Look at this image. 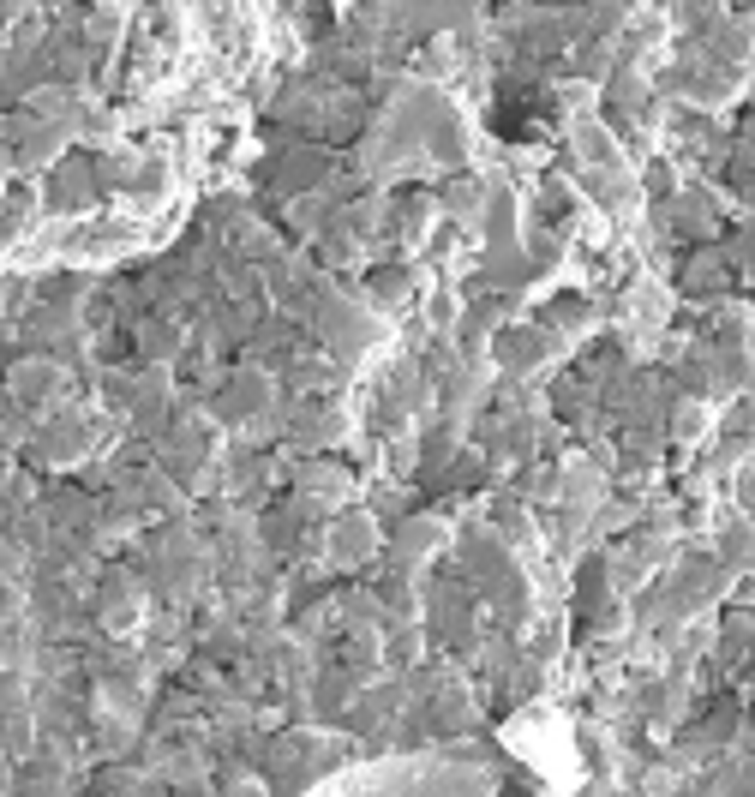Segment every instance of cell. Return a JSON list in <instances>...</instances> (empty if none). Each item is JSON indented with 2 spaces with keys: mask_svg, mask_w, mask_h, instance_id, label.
I'll list each match as a JSON object with an SVG mask.
<instances>
[{
  "mask_svg": "<svg viewBox=\"0 0 755 797\" xmlns=\"http://www.w3.org/2000/svg\"><path fill=\"white\" fill-rule=\"evenodd\" d=\"M312 797H522V792L474 756H396V762L348 768L342 780L318 786Z\"/></svg>",
  "mask_w": 755,
  "mask_h": 797,
  "instance_id": "1",
  "label": "cell"
},
{
  "mask_svg": "<svg viewBox=\"0 0 755 797\" xmlns=\"http://www.w3.org/2000/svg\"><path fill=\"white\" fill-rule=\"evenodd\" d=\"M342 546H348V564H354V558L366 552V522H348V528H342Z\"/></svg>",
  "mask_w": 755,
  "mask_h": 797,
  "instance_id": "2",
  "label": "cell"
},
{
  "mask_svg": "<svg viewBox=\"0 0 755 797\" xmlns=\"http://www.w3.org/2000/svg\"><path fill=\"white\" fill-rule=\"evenodd\" d=\"M744 258H750V264H755V222H750V228H744Z\"/></svg>",
  "mask_w": 755,
  "mask_h": 797,
  "instance_id": "3",
  "label": "cell"
}]
</instances>
